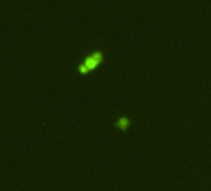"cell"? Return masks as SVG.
<instances>
[{
	"label": "cell",
	"instance_id": "obj_1",
	"mask_svg": "<svg viewBox=\"0 0 211 191\" xmlns=\"http://www.w3.org/2000/svg\"><path fill=\"white\" fill-rule=\"evenodd\" d=\"M101 62H102V52L101 51H95L93 53H91L88 57L85 59L83 63H81L80 67H78V71H80V73H82V75H86L89 71L95 70Z\"/></svg>",
	"mask_w": 211,
	"mask_h": 191
},
{
	"label": "cell",
	"instance_id": "obj_2",
	"mask_svg": "<svg viewBox=\"0 0 211 191\" xmlns=\"http://www.w3.org/2000/svg\"><path fill=\"white\" fill-rule=\"evenodd\" d=\"M129 124H130V123H129V119L126 118V117H122L117 122V127H118V128H121V129H123V130H126V129L128 128Z\"/></svg>",
	"mask_w": 211,
	"mask_h": 191
}]
</instances>
